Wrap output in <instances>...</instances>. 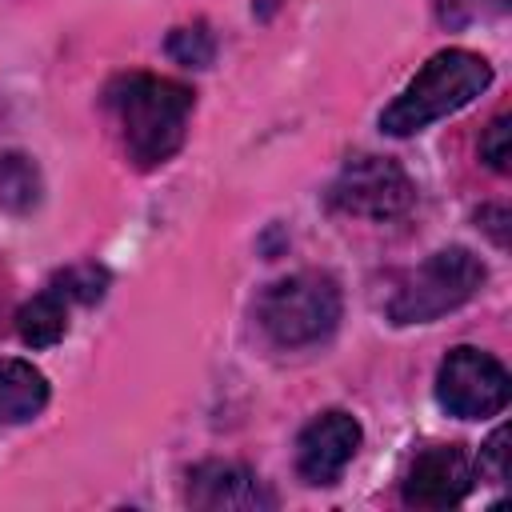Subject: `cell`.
I'll return each mask as SVG.
<instances>
[{"mask_svg": "<svg viewBox=\"0 0 512 512\" xmlns=\"http://www.w3.org/2000/svg\"><path fill=\"white\" fill-rule=\"evenodd\" d=\"M48 404V380L40 368L28 360H0V420L4 424H24L40 416Z\"/></svg>", "mask_w": 512, "mask_h": 512, "instance_id": "10", "label": "cell"}, {"mask_svg": "<svg viewBox=\"0 0 512 512\" xmlns=\"http://www.w3.org/2000/svg\"><path fill=\"white\" fill-rule=\"evenodd\" d=\"M16 332L28 348H52L68 332V296L52 284L16 312Z\"/></svg>", "mask_w": 512, "mask_h": 512, "instance_id": "11", "label": "cell"}, {"mask_svg": "<svg viewBox=\"0 0 512 512\" xmlns=\"http://www.w3.org/2000/svg\"><path fill=\"white\" fill-rule=\"evenodd\" d=\"M484 284V264L468 248H440L424 264L400 276L396 292L388 296L392 324H428L444 312L468 304Z\"/></svg>", "mask_w": 512, "mask_h": 512, "instance_id": "4", "label": "cell"}, {"mask_svg": "<svg viewBox=\"0 0 512 512\" xmlns=\"http://www.w3.org/2000/svg\"><path fill=\"white\" fill-rule=\"evenodd\" d=\"M40 200V172L28 156L8 152L0 156V204L8 212H28Z\"/></svg>", "mask_w": 512, "mask_h": 512, "instance_id": "12", "label": "cell"}, {"mask_svg": "<svg viewBox=\"0 0 512 512\" xmlns=\"http://www.w3.org/2000/svg\"><path fill=\"white\" fill-rule=\"evenodd\" d=\"M508 388H512V380H508L504 364L472 344L452 348L436 368V400L456 420H488V416L504 412Z\"/></svg>", "mask_w": 512, "mask_h": 512, "instance_id": "6", "label": "cell"}, {"mask_svg": "<svg viewBox=\"0 0 512 512\" xmlns=\"http://www.w3.org/2000/svg\"><path fill=\"white\" fill-rule=\"evenodd\" d=\"M480 160L492 172H508V160H512V120L508 116H496L484 128V136H480Z\"/></svg>", "mask_w": 512, "mask_h": 512, "instance_id": "15", "label": "cell"}, {"mask_svg": "<svg viewBox=\"0 0 512 512\" xmlns=\"http://www.w3.org/2000/svg\"><path fill=\"white\" fill-rule=\"evenodd\" d=\"M188 504L204 512H268L276 508V496L252 468L208 460L188 472Z\"/></svg>", "mask_w": 512, "mask_h": 512, "instance_id": "9", "label": "cell"}, {"mask_svg": "<svg viewBox=\"0 0 512 512\" xmlns=\"http://www.w3.org/2000/svg\"><path fill=\"white\" fill-rule=\"evenodd\" d=\"M512 0H432V12L444 28L460 32V28H472V24H484V20H500L508 12Z\"/></svg>", "mask_w": 512, "mask_h": 512, "instance_id": "13", "label": "cell"}, {"mask_svg": "<svg viewBox=\"0 0 512 512\" xmlns=\"http://www.w3.org/2000/svg\"><path fill=\"white\" fill-rule=\"evenodd\" d=\"M168 56L184 68H208L212 56H216V40L204 24H192V28H176L168 36Z\"/></svg>", "mask_w": 512, "mask_h": 512, "instance_id": "14", "label": "cell"}, {"mask_svg": "<svg viewBox=\"0 0 512 512\" xmlns=\"http://www.w3.org/2000/svg\"><path fill=\"white\" fill-rule=\"evenodd\" d=\"M356 448H360L356 416L328 408L304 424V432L296 440V472L304 476V484H336L340 472L352 464Z\"/></svg>", "mask_w": 512, "mask_h": 512, "instance_id": "8", "label": "cell"}, {"mask_svg": "<svg viewBox=\"0 0 512 512\" xmlns=\"http://www.w3.org/2000/svg\"><path fill=\"white\" fill-rule=\"evenodd\" d=\"M256 320L280 348H308L332 336L340 320V288L328 272H296L264 288Z\"/></svg>", "mask_w": 512, "mask_h": 512, "instance_id": "3", "label": "cell"}, {"mask_svg": "<svg viewBox=\"0 0 512 512\" xmlns=\"http://www.w3.org/2000/svg\"><path fill=\"white\" fill-rule=\"evenodd\" d=\"M508 428H496L492 436H488V444L480 448V472H488L496 484H504L508 480Z\"/></svg>", "mask_w": 512, "mask_h": 512, "instance_id": "17", "label": "cell"}, {"mask_svg": "<svg viewBox=\"0 0 512 512\" xmlns=\"http://www.w3.org/2000/svg\"><path fill=\"white\" fill-rule=\"evenodd\" d=\"M472 460L460 444H428L412 456L404 476V504L412 508H452L472 492Z\"/></svg>", "mask_w": 512, "mask_h": 512, "instance_id": "7", "label": "cell"}, {"mask_svg": "<svg viewBox=\"0 0 512 512\" xmlns=\"http://www.w3.org/2000/svg\"><path fill=\"white\" fill-rule=\"evenodd\" d=\"M504 220H508V212H504V208H484V212H480V224H484V228L492 232V240H496L500 248L508 244V232H504Z\"/></svg>", "mask_w": 512, "mask_h": 512, "instance_id": "18", "label": "cell"}, {"mask_svg": "<svg viewBox=\"0 0 512 512\" xmlns=\"http://www.w3.org/2000/svg\"><path fill=\"white\" fill-rule=\"evenodd\" d=\"M328 204L340 216H356L368 224H392L412 212L416 184L388 156H352L332 180Z\"/></svg>", "mask_w": 512, "mask_h": 512, "instance_id": "5", "label": "cell"}, {"mask_svg": "<svg viewBox=\"0 0 512 512\" xmlns=\"http://www.w3.org/2000/svg\"><path fill=\"white\" fill-rule=\"evenodd\" d=\"M56 288H60L68 300L92 304V300L104 296V272L92 268V264H80V268H68L64 276H56Z\"/></svg>", "mask_w": 512, "mask_h": 512, "instance_id": "16", "label": "cell"}, {"mask_svg": "<svg viewBox=\"0 0 512 512\" xmlns=\"http://www.w3.org/2000/svg\"><path fill=\"white\" fill-rule=\"evenodd\" d=\"M488 84H492V64L480 52L444 48L380 112V128L388 136H412V132L428 128V124L460 112L464 104H472Z\"/></svg>", "mask_w": 512, "mask_h": 512, "instance_id": "2", "label": "cell"}, {"mask_svg": "<svg viewBox=\"0 0 512 512\" xmlns=\"http://www.w3.org/2000/svg\"><path fill=\"white\" fill-rule=\"evenodd\" d=\"M104 104L136 168H156L168 156H176V148L184 144L188 116H192V88L164 76L128 72L108 84Z\"/></svg>", "mask_w": 512, "mask_h": 512, "instance_id": "1", "label": "cell"}]
</instances>
